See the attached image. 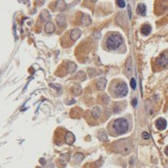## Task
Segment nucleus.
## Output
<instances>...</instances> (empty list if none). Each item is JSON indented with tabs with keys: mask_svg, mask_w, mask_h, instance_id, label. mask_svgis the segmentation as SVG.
<instances>
[{
	"mask_svg": "<svg viewBox=\"0 0 168 168\" xmlns=\"http://www.w3.org/2000/svg\"><path fill=\"white\" fill-rule=\"evenodd\" d=\"M66 8V4L64 1H57L56 2V5H55V10L57 11H62Z\"/></svg>",
	"mask_w": 168,
	"mask_h": 168,
	"instance_id": "15",
	"label": "nucleus"
},
{
	"mask_svg": "<svg viewBox=\"0 0 168 168\" xmlns=\"http://www.w3.org/2000/svg\"><path fill=\"white\" fill-rule=\"evenodd\" d=\"M66 67H67V73H74L75 71H76V68H77V67H76V65L74 64L73 62H68L67 64L66 65Z\"/></svg>",
	"mask_w": 168,
	"mask_h": 168,
	"instance_id": "16",
	"label": "nucleus"
},
{
	"mask_svg": "<svg viewBox=\"0 0 168 168\" xmlns=\"http://www.w3.org/2000/svg\"><path fill=\"white\" fill-rule=\"evenodd\" d=\"M132 105H133V107H136L137 106V98H133L132 100Z\"/></svg>",
	"mask_w": 168,
	"mask_h": 168,
	"instance_id": "22",
	"label": "nucleus"
},
{
	"mask_svg": "<svg viewBox=\"0 0 168 168\" xmlns=\"http://www.w3.org/2000/svg\"><path fill=\"white\" fill-rule=\"evenodd\" d=\"M123 43V37L119 33H113L108 36V37L106 38V47L109 50H116L118 47H120Z\"/></svg>",
	"mask_w": 168,
	"mask_h": 168,
	"instance_id": "3",
	"label": "nucleus"
},
{
	"mask_svg": "<svg viewBox=\"0 0 168 168\" xmlns=\"http://www.w3.org/2000/svg\"><path fill=\"white\" fill-rule=\"evenodd\" d=\"M81 35V30L80 29H71L66 33L61 38V46L65 48L69 47L76 41Z\"/></svg>",
	"mask_w": 168,
	"mask_h": 168,
	"instance_id": "1",
	"label": "nucleus"
},
{
	"mask_svg": "<svg viewBox=\"0 0 168 168\" xmlns=\"http://www.w3.org/2000/svg\"><path fill=\"white\" fill-rule=\"evenodd\" d=\"M106 84H107V81L106 78H102L98 80L97 83H96V87L99 91H103L106 87Z\"/></svg>",
	"mask_w": 168,
	"mask_h": 168,
	"instance_id": "10",
	"label": "nucleus"
},
{
	"mask_svg": "<svg viewBox=\"0 0 168 168\" xmlns=\"http://www.w3.org/2000/svg\"><path fill=\"white\" fill-rule=\"evenodd\" d=\"M136 11L138 14L142 16V17H144L146 14V6L144 4H143V3H140V4L138 5Z\"/></svg>",
	"mask_w": 168,
	"mask_h": 168,
	"instance_id": "12",
	"label": "nucleus"
},
{
	"mask_svg": "<svg viewBox=\"0 0 168 168\" xmlns=\"http://www.w3.org/2000/svg\"><path fill=\"white\" fill-rule=\"evenodd\" d=\"M102 112V108H100V107H98V106H96V107H95V108L92 109V111H91V116H92L95 118H98L100 116H101Z\"/></svg>",
	"mask_w": 168,
	"mask_h": 168,
	"instance_id": "13",
	"label": "nucleus"
},
{
	"mask_svg": "<svg viewBox=\"0 0 168 168\" xmlns=\"http://www.w3.org/2000/svg\"><path fill=\"white\" fill-rule=\"evenodd\" d=\"M117 4H118V6L120 7V8H123V7H125V6H126V2H125V1L118 0V1H117Z\"/></svg>",
	"mask_w": 168,
	"mask_h": 168,
	"instance_id": "20",
	"label": "nucleus"
},
{
	"mask_svg": "<svg viewBox=\"0 0 168 168\" xmlns=\"http://www.w3.org/2000/svg\"><path fill=\"white\" fill-rule=\"evenodd\" d=\"M128 12H129V18L131 19V16H132V13H131V9H130V6H128Z\"/></svg>",
	"mask_w": 168,
	"mask_h": 168,
	"instance_id": "23",
	"label": "nucleus"
},
{
	"mask_svg": "<svg viewBox=\"0 0 168 168\" xmlns=\"http://www.w3.org/2000/svg\"><path fill=\"white\" fill-rule=\"evenodd\" d=\"M70 158V154H64L60 156L58 159V164L61 166H65Z\"/></svg>",
	"mask_w": 168,
	"mask_h": 168,
	"instance_id": "9",
	"label": "nucleus"
},
{
	"mask_svg": "<svg viewBox=\"0 0 168 168\" xmlns=\"http://www.w3.org/2000/svg\"><path fill=\"white\" fill-rule=\"evenodd\" d=\"M112 87V94L116 98L125 97L128 94V87L126 82L123 81H114L111 83V88Z\"/></svg>",
	"mask_w": 168,
	"mask_h": 168,
	"instance_id": "4",
	"label": "nucleus"
},
{
	"mask_svg": "<svg viewBox=\"0 0 168 168\" xmlns=\"http://www.w3.org/2000/svg\"><path fill=\"white\" fill-rule=\"evenodd\" d=\"M167 120L165 118H160L156 121V127L159 130H164V129H165L167 128Z\"/></svg>",
	"mask_w": 168,
	"mask_h": 168,
	"instance_id": "7",
	"label": "nucleus"
},
{
	"mask_svg": "<svg viewBox=\"0 0 168 168\" xmlns=\"http://www.w3.org/2000/svg\"><path fill=\"white\" fill-rule=\"evenodd\" d=\"M75 141V136L71 132L66 131L65 135V143L68 145H72Z\"/></svg>",
	"mask_w": 168,
	"mask_h": 168,
	"instance_id": "6",
	"label": "nucleus"
},
{
	"mask_svg": "<svg viewBox=\"0 0 168 168\" xmlns=\"http://www.w3.org/2000/svg\"><path fill=\"white\" fill-rule=\"evenodd\" d=\"M130 86L133 90L135 89L136 87V82L135 78H132L130 80Z\"/></svg>",
	"mask_w": 168,
	"mask_h": 168,
	"instance_id": "19",
	"label": "nucleus"
},
{
	"mask_svg": "<svg viewBox=\"0 0 168 168\" xmlns=\"http://www.w3.org/2000/svg\"><path fill=\"white\" fill-rule=\"evenodd\" d=\"M56 21L58 27H61V28H65L66 27V20H65V16L59 15L58 17L56 18Z\"/></svg>",
	"mask_w": 168,
	"mask_h": 168,
	"instance_id": "11",
	"label": "nucleus"
},
{
	"mask_svg": "<svg viewBox=\"0 0 168 168\" xmlns=\"http://www.w3.org/2000/svg\"><path fill=\"white\" fill-rule=\"evenodd\" d=\"M142 137H143V139L147 140V139H149V134L148 133H146V132H143L142 133Z\"/></svg>",
	"mask_w": 168,
	"mask_h": 168,
	"instance_id": "21",
	"label": "nucleus"
},
{
	"mask_svg": "<svg viewBox=\"0 0 168 168\" xmlns=\"http://www.w3.org/2000/svg\"><path fill=\"white\" fill-rule=\"evenodd\" d=\"M152 27L149 24H144L143 27H141V33L144 36L149 35V33H151Z\"/></svg>",
	"mask_w": 168,
	"mask_h": 168,
	"instance_id": "14",
	"label": "nucleus"
},
{
	"mask_svg": "<svg viewBox=\"0 0 168 168\" xmlns=\"http://www.w3.org/2000/svg\"><path fill=\"white\" fill-rule=\"evenodd\" d=\"M129 122L126 118H118L115 119L112 123V132L116 135H123L129 129Z\"/></svg>",
	"mask_w": 168,
	"mask_h": 168,
	"instance_id": "2",
	"label": "nucleus"
},
{
	"mask_svg": "<svg viewBox=\"0 0 168 168\" xmlns=\"http://www.w3.org/2000/svg\"><path fill=\"white\" fill-rule=\"evenodd\" d=\"M126 73H127V75L132 73V61H130L129 59L126 64Z\"/></svg>",
	"mask_w": 168,
	"mask_h": 168,
	"instance_id": "17",
	"label": "nucleus"
},
{
	"mask_svg": "<svg viewBox=\"0 0 168 168\" xmlns=\"http://www.w3.org/2000/svg\"><path fill=\"white\" fill-rule=\"evenodd\" d=\"M156 64L158 67L162 68H165L168 67V51L160 54L156 60Z\"/></svg>",
	"mask_w": 168,
	"mask_h": 168,
	"instance_id": "5",
	"label": "nucleus"
},
{
	"mask_svg": "<svg viewBox=\"0 0 168 168\" xmlns=\"http://www.w3.org/2000/svg\"><path fill=\"white\" fill-rule=\"evenodd\" d=\"M74 159H75V161L76 162V163L79 164V163L82 161V160L84 159V156L81 154H77L76 155H75Z\"/></svg>",
	"mask_w": 168,
	"mask_h": 168,
	"instance_id": "18",
	"label": "nucleus"
},
{
	"mask_svg": "<svg viewBox=\"0 0 168 168\" xmlns=\"http://www.w3.org/2000/svg\"><path fill=\"white\" fill-rule=\"evenodd\" d=\"M164 152H165V154H166L168 156V146H167L166 148H165V150H164Z\"/></svg>",
	"mask_w": 168,
	"mask_h": 168,
	"instance_id": "24",
	"label": "nucleus"
},
{
	"mask_svg": "<svg viewBox=\"0 0 168 168\" xmlns=\"http://www.w3.org/2000/svg\"><path fill=\"white\" fill-rule=\"evenodd\" d=\"M55 25L54 23L51 21H48L47 23L45 24V27H44V29L47 33H53L54 31H55Z\"/></svg>",
	"mask_w": 168,
	"mask_h": 168,
	"instance_id": "8",
	"label": "nucleus"
}]
</instances>
